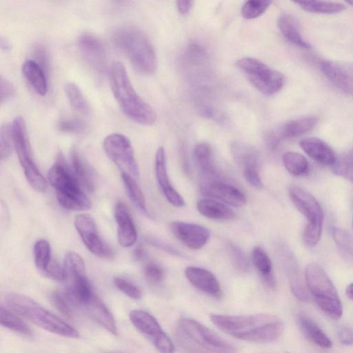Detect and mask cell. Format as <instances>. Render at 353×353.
I'll return each instance as SVG.
<instances>
[{"mask_svg": "<svg viewBox=\"0 0 353 353\" xmlns=\"http://www.w3.org/2000/svg\"><path fill=\"white\" fill-rule=\"evenodd\" d=\"M210 320L228 335L249 342L273 341L278 339L284 330L281 320L268 314H212Z\"/></svg>", "mask_w": 353, "mask_h": 353, "instance_id": "1", "label": "cell"}, {"mask_svg": "<svg viewBox=\"0 0 353 353\" xmlns=\"http://www.w3.org/2000/svg\"><path fill=\"white\" fill-rule=\"evenodd\" d=\"M112 92L125 114L136 123L150 125L156 121L153 109L138 94L121 62H114L109 70Z\"/></svg>", "mask_w": 353, "mask_h": 353, "instance_id": "2", "label": "cell"}, {"mask_svg": "<svg viewBox=\"0 0 353 353\" xmlns=\"http://www.w3.org/2000/svg\"><path fill=\"white\" fill-rule=\"evenodd\" d=\"M178 345L189 353H236V348L198 321L181 318L175 324Z\"/></svg>", "mask_w": 353, "mask_h": 353, "instance_id": "3", "label": "cell"}, {"mask_svg": "<svg viewBox=\"0 0 353 353\" xmlns=\"http://www.w3.org/2000/svg\"><path fill=\"white\" fill-rule=\"evenodd\" d=\"M115 47L123 53L139 72L153 74L157 67L154 48L147 36L139 28L123 26L112 34Z\"/></svg>", "mask_w": 353, "mask_h": 353, "instance_id": "4", "label": "cell"}, {"mask_svg": "<svg viewBox=\"0 0 353 353\" xmlns=\"http://www.w3.org/2000/svg\"><path fill=\"white\" fill-rule=\"evenodd\" d=\"M48 179L56 190L57 199L63 208L75 211L90 208L89 199L81 190L79 181L62 153L57 155L56 162L49 170Z\"/></svg>", "mask_w": 353, "mask_h": 353, "instance_id": "5", "label": "cell"}, {"mask_svg": "<svg viewBox=\"0 0 353 353\" xmlns=\"http://www.w3.org/2000/svg\"><path fill=\"white\" fill-rule=\"evenodd\" d=\"M5 301L14 312L48 332L69 338L79 336L75 328L26 295L9 293Z\"/></svg>", "mask_w": 353, "mask_h": 353, "instance_id": "6", "label": "cell"}, {"mask_svg": "<svg viewBox=\"0 0 353 353\" xmlns=\"http://www.w3.org/2000/svg\"><path fill=\"white\" fill-rule=\"evenodd\" d=\"M307 290L316 305L327 316L337 320L343 315V305L332 281L318 264H308L305 270Z\"/></svg>", "mask_w": 353, "mask_h": 353, "instance_id": "7", "label": "cell"}, {"mask_svg": "<svg viewBox=\"0 0 353 353\" xmlns=\"http://www.w3.org/2000/svg\"><path fill=\"white\" fill-rule=\"evenodd\" d=\"M290 198L307 221L303 238L308 246L316 245L322 234L324 215L318 201L308 192L299 188L289 190Z\"/></svg>", "mask_w": 353, "mask_h": 353, "instance_id": "8", "label": "cell"}, {"mask_svg": "<svg viewBox=\"0 0 353 353\" xmlns=\"http://www.w3.org/2000/svg\"><path fill=\"white\" fill-rule=\"evenodd\" d=\"M236 66L247 76L256 90L265 95L277 93L285 84V77L281 72L258 59L243 57L236 62Z\"/></svg>", "mask_w": 353, "mask_h": 353, "instance_id": "9", "label": "cell"}, {"mask_svg": "<svg viewBox=\"0 0 353 353\" xmlns=\"http://www.w3.org/2000/svg\"><path fill=\"white\" fill-rule=\"evenodd\" d=\"M103 150L108 158L120 168L134 178L139 176V166L129 139L120 133L108 134L103 143Z\"/></svg>", "mask_w": 353, "mask_h": 353, "instance_id": "10", "label": "cell"}, {"mask_svg": "<svg viewBox=\"0 0 353 353\" xmlns=\"http://www.w3.org/2000/svg\"><path fill=\"white\" fill-rule=\"evenodd\" d=\"M129 317L136 329L147 337L160 353H174L172 341L152 314L144 310H134Z\"/></svg>", "mask_w": 353, "mask_h": 353, "instance_id": "11", "label": "cell"}, {"mask_svg": "<svg viewBox=\"0 0 353 353\" xmlns=\"http://www.w3.org/2000/svg\"><path fill=\"white\" fill-rule=\"evenodd\" d=\"M74 224L82 241L90 252L103 258L113 256L112 249L99 235L96 223L91 216L86 214H78Z\"/></svg>", "mask_w": 353, "mask_h": 353, "instance_id": "12", "label": "cell"}, {"mask_svg": "<svg viewBox=\"0 0 353 353\" xmlns=\"http://www.w3.org/2000/svg\"><path fill=\"white\" fill-rule=\"evenodd\" d=\"M77 47L85 62L97 73H103L107 66V54L101 41L94 34L83 32L77 39Z\"/></svg>", "mask_w": 353, "mask_h": 353, "instance_id": "13", "label": "cell"}, {"mask_svg": "<svg viewBox=\"0 0 353 353\" xmlns=\"http://www.w3.org/2000/svg\"><path fill=\"white\" fill-rule=\"evenodd\" d=\"M12 143L24 174L38 170L35 165L24 119L16 117L11 125Z\"/></svg>", "mask_w": 353, "mask_h": 353, "instance_id": "14", "label": "cell"}, {"mask_svg": "<svg viewBox=\"0 0 353 353\" xmlns=\"http://www.w3.org/2000/svg\"><path fill=\"white\" fill-rule=\"evenodd\" d=\"M326 78L342 92L353 97V63L334 60L321 62Z\"/></svg>", "mask_w": 353, "mask_h": 353, "instance_id": "15", "label": "cell"}, {"mask_svg": "<svg viewBox=\"0 0 353 353\" xmlns=\"http://www.w3.org/2000/svg\"><path fill=\"white\" fill-rule=\"evenodd\" d=\"M170 228L173 234L192 250L201 248L210 237L209 230L199 224L174 221L170 224Z\"/></svg>", "mask_w": 353, "mask_h": 353, "instance_id": "16", "label": "cell"}, {"mask_svg": "<svg viewBox=\"0 0 353 353\" xmlns=\"http://www.w3.org/2000/svg\"><path fill=\"white\" fill-rule=\"evenodd\" d=\"M203 194L216 199L233 207H242L247 202L245 194L236 187L216 180H208L201 185Z\"/></svg>", "mask_w": 353, "mask_h": 353, "instance_id": "17", "label": "cell"}, {"mask_svg": "<svg viewBox=\"0 0 353 353\" xmlns=\"http://www.w3.org/2000/svg\"><path fill=\"white\" fill-rule=\"evenodd\" d=\"M155 174L158 183L168 201L177 208L183 206L185 205L183 199L174 188L169 180L165 152L163 147H159L156 152Z\"/></svg>", "mask_w": 353, "mask_h": 353, "instance_id": "18", "label": "cell"}, {"mask_svg": "<svg viewBox=\"0 0 353 353\" xmlns=\"http://www.w3.org/2000/svg\"><path fill=\"white\" fill-rule=\"evenodd\" d=\"M185 275L189 282L201 292L216 298L221 296L222 292L216 277L209 270L196 266H188Z\"/></svg>", "mask_w": 353, "mask_h": 353, "instance_id": "19", "label": "cell"}, {"mask_svg": "<svg viewBox=\"0 0 353 353\" xmlns=\"http://www.w3.org/2000/svg\"><path fill=\"white\" fill-rule=\"evenodd\" d=\"M114 218L117 224V239L120 245L124 248L133 245L137 239V232L130 212L123 203H117Z\"/></svg>", "mask_w": 353, "mask_h": 353, "instance_id": "20", "label": "cell"}, {"mask_svg": "<svg viewBox=\"0 0 353 353\" xmlns=\"http://www.w3.org/2000/svg\"><path fill=\"white\" fill-rule=\"evenodd\" d=\"M317 121L314 117H305L286 122L271 135V145L274 146L282 139L296 137L310 131Z\"/></svg>", "mask_w": 353, "mask_h": 353, "instance_id": "21", "label": "cell"}, {"mask_svg": "<svg viewBox=\"0 0 353 353\" xmlns=\"http://www.w3.org/2000/svg\"><path fill=\"white\" fill-rule=\"evenodd\" d=\"M299 145L307 156L320 164L331 166L335 161L336 156L332 148L321 139L305 138Z\"/></svg>", "mask_w": 353, "mask_h": 353, "instance_id": "22", "label": "cell"}, {"mask_svg": "<svg viewBox=\"0 0 353 353\" xmlns=\"http://www.w3.org/2000/svg\"><path fill=\"white\" fill-rule=\"evenodd\" d=\"M24 78L39 95L44 96L48 91L46 70L34 60L25 61L21 68Z\"/></svg>", "mask_w": 353, "mask_h": 353, "instance_id": "23", "label": "cell"}, {"mask_svg": "<svg viewBox=\"0 0 353 353\" xmlns=\"http://www.w3.org/2000/svg\"><path fill=\"white\" fill-rule=\"evenodd\" d=\"M88 314L108 332L116 334L117 327L114 319L100 299L95 294L83 307Z\"/></svg>", "mask_w": 353, "mask_h": 353, "instance_id": "24", "label": "cell"}, {"mask_svg": "<svg viewBox=\"0 0 353 353\" xmlns=\"http://www.w3.org/2000/svg\"><path fill=\"white\" fill-rule=\"evenodd\" d=\"M230 149L234 161L243 170L251 168L259 170V154L252 145L241 141H234Z\"/></svg>", "mask_w": 353, "mask_h": 353, "instance_id": "25", "label": "cell"}, {"mask_svg": "<svg viewBox=\"0 0 353 353\" xmlns=\"http://www.w3.org/2000/svg\"><path fill=\"white\" fill-rule=\"evenodd\" d=\"M199 212L213 220H230L235 216L232 209L223 203L212 199H202L196 205Z\"/></svg>", "mask_w": 353, "mask_h": 353, "instance_id": "26", "label": "cell"}, {"mask_svg": "<svg viewBox=\"0 0 353 353\" xmlns=\"http://www.w3.org/2000/svg\"><path fill=\"white\" fill-rule=\"evenodd\" d=\"M297 321L300 329L310 341L322 348L332 347V341L312 319L299 315Z\"/></svg>", "mask_w": 353, "mask_h": 353, "instance_id": "27", "label": "cell"}, {"mask_svg": "<svg viewBox=\"0 0 353 353\" xmlns=\"http://www.w3.org/2000/svg\"><path fill=\"white\" fill-rule=\"evenodd\" d=\"M277 24L281 32L288 41L301 48H311V45L302 37L293 17L283 14L279 17Z\"/></svg>", "mask_w": 353, "mask_h": 353, "instance_id": "28", "label": "cell"}, {"mask_svg": "<svg viewBox=\"0 0 353 353\" xmlns=\"http://www.w3.org/2000/svg\"><path fill=\"white\" fill-rule=\"evenodd\" d=\"M287 256L288 274L292 292L299 300L307 302L309 300L307 290L300 276L296 261L291 254H287Z\"/></svg>", "mask_w": 353, "mask_h": 353, "instance_id": "29", "label": "cell"}, {"mask_svg": "<svg viewBox=\"0 0 353 353\" xmlns=\"http://www.w3.org/2000/svg\"><path fill=\"white\" fill-rule=\"evenodd\" d=\"M212 155V148L208 143L198 144L193 150L194 163L205 177H211L215 174Z\"/></svg>", "mask_w": 353, "mask_h": 353, "instance_id": "30", "label": "cell"}, {"mask_svg": "<svg viewBox=\"0 0 353 353\" xmlns=\"http://www.w3.org/2000/svg\"><path fill=\"white\" fill-rule=\"evenodd\" d=\"M71 168L79 181L89 191L94 189V182L90 170L80 154L73 150L70 155Z\"/></svg>", "mask_w": 353, "mask_h": 353, "instance_id": "31", "label": "cell"}, {"mask_svg": "<svg viewBox=\"0 0 353 353\" xmlns=\"http://www.w3.org/2000/svg\"><path fill=\"white\" fill-rule=\"evenodd\" d=\"M306 12L318 14H336L346 9L344 4L334 1H296Z\"/></svg>", "mask_w": 353, "mask_h": 353, "instance_id": "32", "label": "cell"}, {"mask_svg": "<svg viewBox=\"0 0 353 353\" xmlns=\"http://www.w3.org/2000/svg\"><path fill=\"white\" fill-rule=\"evenodd\" d=\"M65 93L71 107L79 113L88 114L89 104L81 88L74 82H68L64 87Z\"/></svg>", "mask_w": 353, "mask_h": 353, "instance_id": "33", "label": "cell"}, {"mask_svg": "<svg viewBox=\"0 0 353 353\" xmlns=\"http://www.w3.org/2000/svg\"><path fill=\"white\" fill-rule=\"evenodd\" d=\"M332 172L353 183V145L336 156L331 165Z\"/></svg>", "mask_w": 353, "mask_h": 353, "instance_id": "34", "label": "cell"}, {"mask_svg": "<svg viewBox=\"0 0 353 353\" xmlns=\"http://www.w3.org/2000/svg\"><path fill=\"white\" fill-rule=\"evenodd\" d=\"M282 160L285 169L293 176H302L308 171L307 160L300 153L296 152H285L283 155Z\"/></svg>", "mask_w": 353, "mask_h": 353, "instance_id": "35", "label": "cell"}, {"mask_svg": "<svg viewBox=\"0 0 353 353\" xmlns=\"http://www.w3.org/2000/svg\"><path fill=\"white\" fill-rule=\"evenodd\" d=\"M332 236L343 258L353 263V236L347 231L335 227L332 228Z\"/></svg>", "mask_w": 353, "mask_h": 353, "instance_id": "36", "label": "cell"}, {"mask_svg": "<svg viewBox=\"0 0 353 353\" xmlns=\"http://www.w3.org/2000/svg\"><path fill=\"white\" fill-rule=\"evenodd\" d=\"M0 321L2 326L10 330L26 336L32 335V330L21 319L2 306L0 310Z\"/></svg>", "mask_w": 353, "mask_h": 353, "instance_id": "37", "label": "cell"}, {"mask_svg": "<svg viewBox=\"0 0 353 353\" xmlns=\"http://www.w3.org/2000/svg\"><path fill=\"white\" fill-rule=\"evenodd\" d=\"M121 176L132 201L140 211L148 214L144 194L134 178L123 172H122Z\"/></svg>", "mask_w": 353, "mask_h": 353, "instance_id": "38", "label": "cell"}, {"mask_svg": "<svg viewBox=\"0 0 353 353\" xmlns=\"http://www.w3.org/2000/svg\"><path fill=\"white\" fill-rule=\"evenodd\" d=\"M33 252L35 265L43 273L52 260L48 241L46 239L38 240L34 245Z\"/></svg>", "mask_w": 353, "mask_h": 353, "instance_id": "39", "label": "cell"}, {"mask_svg": "<svg viewBox=\"0 0 353 353\" xmlns=\"http://www.w3.org/2000/svg\"><path fill=\"white\" fill-rule=\"evenodd\" d=\"M63 267L68 276L86 275L85 265L82 257L75 252L66 253L63 261Z\"/></svg>", "mask_w": 353, "mask_h": 353, "instance_id": "40", "label": "cell"}, {"mask_svg": "<svg viewBox=\"0 0 353 353\" xmlns=\"http://www.w3.org/2000/svg\"><path fill=\"white\" fill-rule=\"evenodd\" d=\"M272 1L250 0L246 1L241 10V15L246 19H253L263 14L270 7Z\"/></svg>", "mask_w": 353, "mask_h": 353, "instance_id": "41", "label": "cell"}, {"mask_svg": "<svg viewBox=\"0 0 353 353\" xmlns=\"http://www.w3.org/2000/svg\"><path fill=\"white\" fill-rule=\"evenodd\" d=\"M252 261L255 268L262 275L272 273V262L266 252L259 246H256L252 252Z\"/></svg>", "mask_w": 353, "mask_h": 353, "instance_id": "42", "label": "cell"}, {"mask_svg": "<svg viewBox=\"0 0 353 353\" xmlns=\"http://www.w3.org/2000/svg\"><path fill=\"white\" fill-rule=\"evenodd\" d=\"M54 305L63 315L72 317L75 307L64 291H54L50 295Z\"/></svg>", "mask_w": 353, "mask_h": 353, "instance_id": "43", "label": "cell"}, {"mask_svg": "<svg viewBox=\"0 0 353 353\" xmlns=\"http://www.w3.org/2000/svg\"><path fill=\"white\" fill-rule=\"evenodd\" d=\"M58 128L63 132L78 134L86 130L87 123L79 118H63L58 123Z\"/></svg>", "mask_w": 353, "mask_h": 353, "instance_id": "44", "label": "cell"}, {"mask_svg": "<svg viewBox=\"0 0 353 353\" xmlns=\"http://www.w3.org/2000/svg\"><path fill=\"white\" fill-rule=\"evenodd\" d=\"M12 142L11 125L4 123L1 125L0 130V154L1 160L7 159L11 154Z\"/></svg>", "mask_w": 353, "mask_h": 353, "instance_id": "45", "label": "cell"}, {"mask_svg": "<svg viewBox=\"0 0 353 353\" xmlns=\"http://www.w3.org/2000/svg\"><path fill=\"white\" fill-rule=\"evenodd\" d=\"M115 286L125 295L133 299H139L141 297V291L133 283L120 277L114 278Z\"/></svg>", "mask_w": 353, "mask_h": 353, "instance_id": "46", "label": "cell"}, {"mask_svg": "<svg viewBox=\"0 0 353 353\" xmlns=\"http://www.w3.org/2000/svg\"><path fill=\"white\" fill-rule=\"evenodd\" d=\"M143 274L148 281L154 285L161 283L164 276L163 269L154 263H148L145 265Z\"/></svg>", "mask_w": 353, "mask_h": 353, "instance_id": "47", "label": "cell"}, {"mask_svg": "<svg viewBox=\"0 0 353 353\" xmlns=\"http://www.w3.org/2000/svg\"><path fill=\"white\" fill-rule=\"evenodd\" d=\"M230 256L234 265L242 271L249 269L248 260L243 252L236 245L231 244L229 246Z\"/></svg>", "mask_w": 353, "mask_h": 353, "instance_id": "48", "label": "cell"}, {"mask_svg": "<svg viewBox=\"0 0 353 353\" xmlns=\"http://www.w3.org/2000/svg\"><path fill=\"white\" fill-rule=\"evenodd\" d=\"M43 273L48 277L57 281H65L67 279V274L64 267L54 260H52Z\"/></svg>", "mask_w": 353, "mask_h": 353, "instance_id": "49", "label": "cell"}, {"mask_svg": "<svg viewBox=\"0 0 353 353\" xmlns=\"http://www.w3.org/2000/svg\"><path fill=\"white\" fill-rule=\"evenodd\" d=\"M33 55L37 62L46 71L48 68L49 55L45 46L42 43H36L32 50Z\"/></svg>", "mask_w": 353, "mask_h": 353, "instance_id": "50", "label": "cell"}, {"mask_svg": "<svg viewBox=\"0 0 353 353\" xmlns=\"http://www.w3.org/2000/svg\"><path fill=\"white\" fill-rule=\"evenodd\" d=\"M1 103H6L11 99L14 94L15 89L13 84L6 78L1 77L0 79Z\"/></svg>", "mask_w": 353, "mask_h": 353, "instance_id": "51", "label": "cell"}, {"mask_svg": "<svg viewBox=\"0 0 353 353\" xmlns=\"http://www.w3.org/2000/svg\"><path fill=\"white\" fill-rule=\"evenodd\" d=\"M243 176L245 180L253 187L260 189L263 187V183L257 169H245Z\"/></svg>", "mask_w": 353, "mask_h": 353, "instance_id": "52", "label": "cell"}, {"mask_svg": "<svg viewBox=\"0 0 353 353\" xmlns=\"http://www.w3.org/2000/svg\"><path fill=\"white\" fill-rule=\"evenodd\" d=\"M205 50L199 44L192 43L188 49V57L194 63H201L205 58Z\"/></svg>", "mask_w": 353, "mask_h": 353, "instance_id": "53", "label": "cell"}, {"mask_svg": "<svg viewBox=\"0 0 353 353\" xmlns=\"http://www.w3.org/2000/svg\"><path fill=\"white\" fill-rule=\"evenodd\" d=\"M341 343L345 345L353 344V330L347 327H341L338 333Z\"/></svg>", "mask_w": 353, "mask_h": 353, "instance_id": "54", "label": "cell"}, {"mask_svg": "<svg viewBox=\"0 0 353 353\" xmlns=\"http://www.w3.org/2000/svg\"><path fill=\"white\" fill-rule=\"evenodd\" d=\"M193 3V1L183 0L176 1L177 9L179 12L182 14H187L190 11Z\"/></svg>", "mask_w": 353, "mask_h": 353, "instance_id": "55", "label": "cell"}, {"mask_svg": "<svg viewBox=\"0 0 353 353\" xmlns=\"http://www.w3.org/2000/svg\"><path fill=\"white\" fill-rule=\"evenodd\" d=\"M264 283L270 288H274L276 286V281L274 275L270 273L266 275H262Z\"/></svg>", "mask_w": 353, "mask_h": 353, "instance_id": "56", "label": "cell"}, {"mask_svg": "<svg viewBox=\"0 0 353 353\" xmlns=\"http://www.w3.org/2000/svg\"><path fill=\"white\" fill-rule=\"evenodd\" d=\"M133 257L136 261H140L144 257V251L141 247L137 248L133 252Z\"/></svg>", "mask_w": 353, "mask_h": 353, "instance_id": "57", "label": "cell"}, {"mask_svg": "<svg viewBox=\"0 0 353 353\" xmlns=\"http://www.w3.org/2000/svg\"><path fill=\"white\" fill-rule=\"evenodd\" d=\"M0 46L2 50L8 51L11 48V46L8 40L3 37L0 39Z\"/></svg>", "mask_w": 353, "mask_h": 353, "instance_id": "58", "label": "cell"}, {"mask_svg": "<svg viewBox=\"0 0 353 353\" xmlns=\"http://www.w3.org/2000/svg\"><path fill=\"white\" fill-rule=\"evenodd\" d=\"M346 296L351 300L353 301V283L347 285L345 289Z\"/></svg>", "mask_w": 353, "mask_h": 353, "instance_id": "59", "label": "cell"}, {"mask_svg": "<svg viewBox=\"0 0 353 353\" xmlns=\"http://www.w3.org/2000/svg\"><path fill=\"white\" fill-rule=\"evenodd\" d=\"M346 3L347 4H350V6H353V1H346Z\"/></svg>", "mask_w": 353, "mask_h": 353, "instance_id": "60", "label": "cell"}, {"mask_svg": "<svg viewBox=\"0 0 353 353\" xmlns=\"http://www.w3.org/2000/svg\"><path fill=\"white\" fill-rule=\"evenodd\" d=\"M286 353H289V352H286Z\"/></svg>", "mask_w": 353, "mask_h": 353, "instance_id": "61", "label": "cell"}]
</instances>
